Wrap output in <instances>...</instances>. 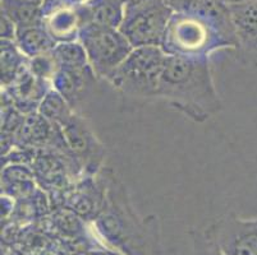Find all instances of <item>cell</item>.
Listing matches in <instances>:
<instances>
[{"instance_id": "cell-14", "label": "cell", "mask_w": 257, "mask_h": 255, "mask_svg": "<svg viewBox=\"0 0 257 255\" xmlns=\"http://www.w3.org/2000/svg\"><path fill=\"white\" fill-rule=\"evenodd\" d=\"M59 125L44 118L39 111L25 115L22 126L16 138V147L44 149L53 142Z\"/></svg>"}, {"instance_id": "cell-10", "label": "cell", "mask_w": 257, "mask_h": 255, "mask_svg": "<svg viewBox=\"0 0 257 255\" xmlns=\"http://www.w3.org/2000/svg\"><path fill=\"white\" fill-rule=\"evenodd\" d=\"M229 11L237 37V60L257 67V0L229 6Z\"/></svg>"}, {"instance_id": "cell-22", "label": "cell", "mask_w": 257, "mask_h": 255, "mask_svg": "<svg viewBox=\"0 0 257 255\" xmlns=\"http://www.w3.org/2000/svg\"><path fill=\"white\" fill-rule=\"evenodd\" d=\"M29 69L34 76L51 82L59 70V64H58L55 56L50 51V53L29 59Z\"/></svg>"}, {"instance_id": "cell-15", "label": "cell", "mask_w": 257, "mask_h": 255, "mask_svg": "<svg viewBox=\"0 0 257 255\" xmlns=\"http://www.w3.org/2000/svg\"><path fill=\"white\" fill-rule=\"evenodd\" d=\"M78 11L82 27L97 26L119 30L124 17V4L120 0H86Z\"/></svg>"}, {"instance_id": "cell-13", "label": "cell", "mask_w": 257, "mask_h": 255, "mask_svg": "<svg viewBox=\"0 0 257 255\" xmlns=\"http://www.w3.org/2000/svg\"><path fill=\"white\" fill-rule=\"evenodd\" d=\"M51 88V82L34 76L27 65L16 81L7 88H2V91L9 96L18 111L27 115L39 110L40 104Z\"/></svg>"}, {"instance_id": "cell-7", "label": "cell", "mask_w": 257, "mask_h": 255, "mask_svg": "<svg viewBox=\"0 0 257 255\" xmlns=\"http://www.w3.org/2000/svg\"><path fill=\"white\" fill-rule=\"evenodd\" d=\"M65 143L77 161L83 176L97 175L104 168L106 148L97 138L90 124L77 111H74L60 125Z\"/></svg>"}, {"instance_id": "cell-20", "label": "cell", "mask_w": 257, "mask_h": 255, "mask_svg": "<svg viewBox=\"0 0 257 255\" xmlns=\"http://www.w3.org/2000/svg\"><path fill=\"white\" fill-rule=\"evenodd\" d=\"M37 111L50 123L62 125L73 114L74 110L58 91L51 88L41 101Z\"/></svg>"}, {"instance_id": "cell-4", "label": "cell", "mask_w": 257, "mask_h": 255, "mask_svg": "<svg viewBox=\"0 0 257 255\" xmlns=\"http://www.w3.org/2000/svg\"><path fill=\"white\" fill-rule=\"evenodd\" d=\"M165 59L167 54L160 46L133 49L107 82L124 97L154 98L158 95Z\"/></svg>"}, {"instance_id": "cell-27", "label": "cell", "mask_w": 257, "mask_h": 255, "mask_svg": "<svg viewBox=\"0 0 257 255\" xmlns=\"http://www.w3.org/2000/svg\"><path fill=\"white\" fill-rule=\"evenodd\" d=\"M83 2H86V0H83Z\"/></svg>"}, {"instance_id": "cell-26", "label": "cell", "mask_w": 257, "mask_h": 255, "mask_svg": "<svg viewBox=\"0 0 257 255\" xmlns=\"http://www.w3.org/2000/svg\"><path fill=\"white\" fill-rule=\"evenodd\" d=\"M29 2H31V3H34V4H36V6H43V3H44V0H29Z\"/></svg>"}, {"instance_id": "cell-1", "label": "cell", "mask_w": 257, "mask_h": 255, "mask_svg": "<svg viewBox=\"0 0 257 255\" xmlns=\"http://www.w3.org/2000/svg\"><path fill=\"white\" fill-rule=\"evenodd\" d=\"M106 193L104 205L93 221L97 232L124 255H160V224L156 216L140 217L120 177L105 167Z\"/></svg>"}, {"instance_id": "cell-3", "label": "cell", "mask_w": 257, "mask_h": 255, "mask_svg": "<svg viewBox=\"0 0 257 255\" xmlns=\"http://www.w3.org/2000/svg\"><path fill=\"white\" fill-rule=\"evenodd\" d=\"M160 48L167 55L191 58H209L221 49L234 51L232 42L211 23L195 16L175 12L170 18Z\"/></svg>"}, {"instance_id": "cell-5", "label": "cell", "mask_w": 257, "mask_h": 255, "mask_svg": "<svg viewBox=\"0 0 257 255\" xmlns=\"http://www.w3.org/2000/svg\"><path fill=\"white\" fill-rule=\"evenodd\" d=\"M173 9L164 0H146L124 6V17L119 31L124 35L133 49L161 46Z\"/></svg>"}, {"instance_id": "cell-19", "label": "cell", "mask_w": 257, "mask_h": 255, "mask_svg": "<svg viewBox=\"0 0 257 255\" xmlns=\"http://www.w3.org/2000/svg\"><path fill=\"white\" fill-rule=\"evenodd\" d=\"M29 65V58L16 41L2 40V88H7Z\"/></svg>"}, {"instance_id": "cell-25", "label": "cell", "mask_w": 257, "mask_h": 255, "mask_svg": "<svg viewBox=\"0 0 257 255\" xmlns=\"http://www.w3.org/2000/svg\"><path fill=\"white\" fill-rule=\"evenodd\" d=\"M120 2L124 4V6H128V4H137L141 3V2H146V0H120Z\"/></svg>"}, {"instance_id": "cell-24", "label": "cell", "mask_w": 257, "mask_h": 255, "mask_svg": "<svg viewBox=\"0 0 257 255\" xmlns=\"http://www.w3.org/2000/svg\"><path fill=\"white\" fill-rule=\"evenodd\" d=\"M0 25H2V40H11V41H16V36H17V27L9 18L6 16H2L0 20Z\"/></svg>"}, {"instance_id": "cell-9", "label": "cell", "mask_w": 257, "mask_h": 255, "mask_svg": "<svg viewBox=\"0 0 257 255\" xmlns=\"http://www.w3.org/2000/svg\"><path fill=\"white\" fill-rule=\"evenodd\" d=\"M106 193L105 167L97 175L82 176L54 200V208L64 207L86 221H95Z\"/></svg>"}, {"instance_id": "cell-6", "label": "cell", "mask_w": 257, "mask_h": 255, "mask_svg": "<svg viewBox=\"0 0 257 255\" xmlns=\"http://www.w3.org/2000/svg\"><path fill=\"white\" fill-rule=\"evenodd\" d=\"M78 41L85 48L88 64L97 79L107 81L132 53L133 46L116 28L85 26Z\"/></svg>"}, {"instance_id": "cell-2", "label": "cell", "mask_w": 257, "mask_h": 255, "mask_svg": "<svg viewBox=\"0 0 257 255\" xmlns=\"http://www.w3.org/2000/svg\"><path fill=\"white\" fill-rule=\"evenodd\" d=\"M156 98L196 123L223 110L209 58L167 55Z\"/></svg>"}, {"instance_id": "cell-18", "label": "cell", "mask_w": 257, "mask_h": 255, "mask_svg": "<svg viewBox=\"0 0 257 255\" xmlns=\"http://www.w3.org/2000/svg\"><path fill=\"white\" fill-rule=\"evenodd\" d=\"M2 16L9 18L17 30L43 23L41 7L29 0H2Z\"/></svg>"}, {"instance_id": "cell-16", "label": "cell", "mask_w": 257, "mask_h": 255, "mask_svg": "<svg viewBox=\"0 0 257 255\" xmlns=\"http://www.w3.org/2000/svg\"><path fill=\"white\" fill-rule=\"evenodd\" d=\"M34 170L25 163H8L2 170V191L3 195L13 199H23L32 195L36 188Z\"/></svg>"}, {"instance_id": "cell-21", "label": "cell", "mask_w": 257, "mask_h": 255, "mask_svg": "<svg viewBox=\"0 0 257 255\" xmlns=\"http://www.w3.org/2000/svg\"><path fill=\"white\" fill-rule=\"evenodd\" d=\"M60 67L79 68L87 67L88 59L85 48L79 41L60 42L51 51Z\"/></svg>"}, {"instance_id": "cell-8", "label": "cell", "mask_w": 257, "mask_h": 255, "mask_svg": "<svg viewBox=\"0 0 257 255\" xmlns=\"http://www.w3.org/2000/svg\"><path fill=\"white\" fill-rule=\"evenodd\" d=\"M205 231L225 255H257V218L243 219L234 213H226Z\"/></svg>"}, {"instance_id": "cell-11", "label": "cell", "mask_w": 257, "mask_h": 255, "mask_svg": "<svg viewBox=\"0 0 257 255\" xmlns=\"http://www.w3.org/2000/svg\"><path fill=\"white\" fill-rule=\"evenodd\" d=\"M175 13H184L202 18L218 28L237 49V37L233 27L229 6L223 0H164Z\"/></svg>"}, {"instance_id": "cell-23", "label": "cell", "mask_w": 257, "mask_h": 255, "mask_svg": "<svg viewBox=\"0 0 257 255\" xmlns=\"http://www.w3.org/2000/svg\"><path fill=\"white\" fill-rule=\"evenodd\" d=\"M193 241V255H225L214 238L206 231H191Z\"/></svg>"}, {"instance_id": "cell-17", "label": "cell", "mask_w": 257, "mask_h": 255, "mask_svg": "<svg viewBox=\"0 0 257 255\" xmlns=\"http://www.w3.org/2000/svg\"><path fill=\"white\" fill-rule=\"evenodd\" d=\"M16 44L29 59L50 53L58 45L44 23L17 30Z\"/></svg>"}, {"instance_id": "cell-12", "label": "cell", "mask_w": 257, "mask_h": 255, "mask_svg": "<svg viewBox=\"0 0 257 255\" xmlns=\"http://www.w3.org/2000/svg\"><path fill=\"white\" fill-rule=\"evenodd\" d=\"M96 81V76L90 65L79 68L60 67L51 84L54 90L58 91L71 105L72 109L77 111L88 97Z\"/></svg>"}]
</instances>
